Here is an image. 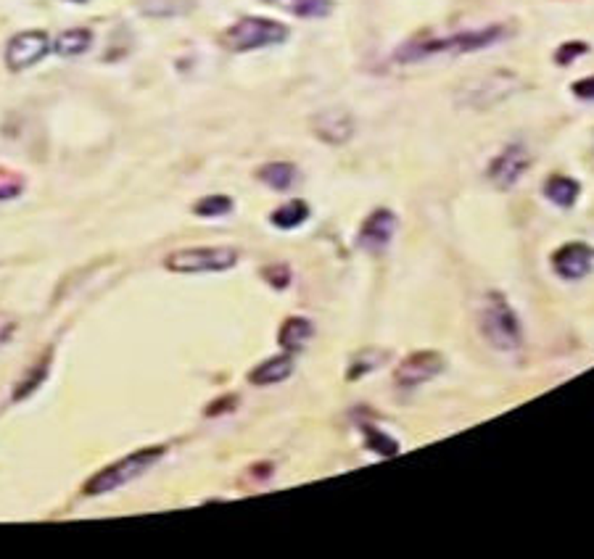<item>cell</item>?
<instances>
[{"instance_id": "cell-14", "label": "cell", "mask_w": 594, "mask_h": 559, "mask_svg": "<svg viewBox=\"0 0 594 559\" xmlns=\"http://www.w3.org/2000/svg\"><path fill=\"white\" fill-rule=\"evenodd\" d=\"M542 190H545V196L550 198L554 206H560V209H571V206L576 204L579 193H581V185H579L573 177L552 174L550 179H545Z\"/></svg>"}, {"instance_id": "cell-17", "label": "cell", "mask_w": 594, "mask_h": 559, "mask_svg": "<svg viewBox=\"0 0 594 559\" xmlns=\"http://www.w3.org/2000/svg\"><path fill=\"white\" fill-rule=\"evenodd\" d=\"M93 45V32L85 27H75V30H66L56 38L53 50L64 58H75V56H83L85 50H90Z\"/></svg>"}, {"instance_id": "cell-24", "label": "cell", "mask_w": 594, "mask_h": 559, "mask_svg": "<svg viewBox=\"0 0 594 559\" xmlns=\"http://www.w3.org/2000/svg\"><path fill=\"white\" fill-rule=\"evenodd\" d=\"M24 193V177L8 170H0V201H11Z\"/></svg>"}, {"instance_id": "cell-3", "label": "cell", "mask_w": 594, "mask_h": 559, "mask_svg": "<svg viewBox=\"0 0 594 559\" xmlns=\"http://www.w3.org/2000/svg\"><path fill=\"white\" fill-rule=\"evenodd\" d=\"M478 328H481V336L497 351H518L523 345L520 319L515 317L508 299L497 291L483 299L481 314H478Z\"/></svg>"}, {"instance_id": "cell-21", "label": "cell", "mask_w": 594, "mask_h": 559, "mask_svg": "<svg viewBox=\"0 0 594 559\" xmlns=\"http://www.w3.org/2000/svg\"><path fill=\"white\" fill-rule=\"evenodd\" d=\"M388 359V354L386 351H378V348H365L354 362H351V370H349V380H357V378H362V375H368V372H373L376 367H381V362Z\"/></svg>"}, {"instance_id": "cell-2", "label": "cell", "mask_w": 594, "mask_h": 559, "mask_svg": "<svg viewBox=\"0 0 594 559\" xmlns=\"http://www.w3.org/2000/svg\"><path fill=\"white\" fill-rule=\"evenodd\" d=\"M164 454H167L164 446L137 449V451H132V454L125 457V459L109 465V467H103V470H98V473L93 475L85 485H83V493H85V496H103V493H111V491L128 485L132 480H137L143 473H148V470L164 457Z\"/></svg>"}, {"instance_id": "cell-20", "label": "cell", "mask_w": 594, "mask_h": 559, "mask_svg": "<svg viewBox=\"0 0 594 559\" xmlns=\"http://www.w3.org/2000/svg\"><path fill=\"white\" fill-rule=\"evenodd\" d=\"M362 432H365V446H368V451H373V454H378V457H396V454H399V443H396L391 435H386L383 431H376V428H370V425H365Z\"/></svg>"}, {"instance_id": "cell-26", "label": "cell", "mask_w": 594, "mask_h": 559, "mask_svg": "<svg viewBox=\"0 0 594 559\" xmlns=\"http://www.w3.org/2000/svg\"><path fill=\"white\" fill-rule=\"evenodd\" d=\"M264 277H267L270 285H278V288H286V285L291 283V272H288V266H283V264L267 266V269H264Z\"/></svg>"}, {"instance_id": "cell-19", "label": "cell", "mask_w": 594, "mask_h": 559, "mask_svg": "<svg viewBox=\"0 0 594 559\" xmlns=\"http://www.w3.org/2000/svg\"><path fill=\"white\" fill-rule=\"evenodd\" d=\"M272 224L275 227H280V230H294L298 224H304L306 219H309V206L304 204V201H288V204H283L280 209H275L272 214Z\"/></svg>"}, {"instance_id": "cell-27", "label": "cell", "mask_w": 594, "mask_h": 559, "mask_svg": "<svg viewBox=\"0 0 594 559\" xmlns=\"http://www.w3.org/2000/svg\"><path fill=\"white\" fill-rule=\"evenodd\" d=\"M16 333V319L11 314H0V345H5Z\"/></svg>"}, {"instance_id": "cell-30", "label": "cell", "mask_w": 594, "mask_h": 559, "mask_svg": "<svg viewBox=\"0 0 594 559\" xmlns=\"http://www.w3.org/2000/svg\"><path fill=\"white\" fill-rule=\"evenodd\" d=\"M72 3H87V0H72Z\"/></svg>"}, {"instance_id": "cell-4", "label": "cell", "mask_w": 594, "mask_h": 559, "mask_svg": "<svg viewBox=\"0 0 594 559\" xmlns=\"http://www.w3.org/2000/svg\"><path fill=\"white\" fill-rule=\"evenodd\" d=\"M286 40H288V27L264 16H244L222 32V45L233 53H249Z\"/></svg>"}, {"instance_id": "cell-18", "label": "cell", "mask_w": 594, "mask_h": 559, "mask_svg": "<svg viewBox=\"0 0 594 559\" xmlns=\"http://www.w3.org/2000/svg\"><path fill=\"white\" fill-rule=\"evenodd\" d=\"M259 182H264L272 190H288L297 182V167L288 162H270L264 167H259Z\"/></svg>"}, {"instance_id": "cell-6", "label": "cell", "mask_w": 594, "mask_h": 559, "mask_svg": "<svg viewBox=\"0 0 594 559\" xmlns=\"http://www.w3.org/2000/svg\"><path fill=\"white\" fill-rule=\"evenodd\" d=\"M518 87H520V80L512 72L497 69V72H489L483 77L465 83L457 98H460V106H467V109H489V106L502 103Z\"/></svg>"}, {"instance_id": "cell-11", "label": "cell", "mask_w": 594, "mask_h": 559, "mask_svg": "<svg viewBox=\"0 0 594 559\" xmlns=\"http://www.w3.org/2000/svg\"><path fill=\"white\" fill-rule=\"evenodd\" d=\"M594 251L587 243H565L552 254V269L560 280H581L592 269Z\"/></svg>"}, {"instance_id": "cell-13", "label": "cell", "mask_w": 594, "mask_h": 559, "mask_svg": "<svg viewBox=\"0 0 594 559\" xmlns=\"http://www.w3.org/2000/svg\"><path fill=\"white\" fill-rule=\"evenodd\" d=\"M294 375V356L283 354V356H270L262 364H256L254 370L249 372V383L254 386H275L283 383Z\"/></svg>"}, {"instance_id": "cell-7", "label": "cell", "mask_w": 594, "mask_h": 559, "mask_svg": "<svg viewBox=\"0 0 594 559\" xmlns=\"http://www.w3.org/2000/svg\"><path fill=\"white\" fill-rule=\"evenodd\" d=\"M444 367H447V359L439 351H415L394 370V383L399 388L412 390V388L439 378L444 372Z\"/></svg>"}, {"instance_id": "cell-10", "label": "cell", "mask_w": 594, "mask_h": 559, "mask_svg": "<svg viewBox=\"0 0 594 559\" xmlns=\"http://www.w3.org/2000/svg\"><path fill=\"white\" fill-rule=\"evenodd\" d=\"M394 232H396V214L391 209H376L365 216V222L357 232V243H359V249L378 254L391 243Z\"/></svg>"}, {"instance_id": "cell-23", "label": "cell", "mask_w": 594, "mask_h": 559, "mask_svg": "<svg viewBox=\"0 0 594 559\" xmlns=\"http://www.w3.org/2000/svg\"><path fill=\"white\" fill-rule=\"evenodd\" d=\"M288 11H294L297 16H304V19L325 16L331 11V0H291Z\"/></svg>"}, {"instance_id": "cell-1", "label": "cell", "mask_w": 594, "mask_h": 559, "mask_svg": "<svg viewBox=\"0 0 594 559\" xmlns=\"http://www.w3.org/2000/svg\"><path fill=\"white\" fill-rule=\"evenodd\" d=\"M505 38H508V27H502V24L455 32V35H447V38H418V40L402 45L394 53V58L399 64H415V61H425V58H433V56H463V53H475V50H483L489 45H497Z\"/></svg>"}, {"instance_id": "cell-12", "label": "cell", "mask_w": 594, "mask_h": 559, "mask_svg": "<svg viewBox=\"0 0 594 559\" xmlns=\"http://www.w3.org/2000/svg\"><path fill=\"white\" fill-rule=\"evenodd\" d=\"M312 129L323 143L331 145H343L354 135V119L343 109H325L312 119Z\"/></svg>"}, {"instance_id": "cell-16", "label": "cell", "mask_w": 594, "mask_h": 559, "mask_svg": "<svg viewBox=\"0 0 594 559\" xmlns=\"http://www.w3.org/2000/svg\"><path fill=\"white\" fill-rule=\"evenodd\" d=\"M50 359H53V351H45V356H40V359L30 367V372L13 388V401H22V398L32 396L38 388H43L45 378H48V372H50Z\"/></svg>"}, {"instance_id": "cell-8", "label": "cell", "mask_w": 594, "mask_h": 559, "mask_svg": "<svg viewBox=\"0 0 594 559\" xmlns=\"http://www.w3.org/2000/svg\"><path fill=\"white\" fill-rule=\"evenodd\" d=\"M48 35L43 30H27L13 35L5 45V66L11 72H24L30 66H35L38 61H43L48 53Z\"/></svg>"}, {"instance_id": "cell-5", "label": "cell", "mask_w": 594, "mask_h": 559, "mask_svg": "<svg viewBox=\"0 0 594 559\" xmlns=\"http://www.w3.org/2000/svg\"><path fill=\"white\" fill-rule=\"evenodd\" d=\"M238 264V251L230 246H199V249H182L167 257L164 266L170 272H225Z\"/></svg>"}, {"instance_id": "cell-22", "label": "cell", "mask_w": 594, "mask_h": 559, "mask_svg": "<svg viewBox=\"0 0 594 559\" xmlns=\"http://www.w3.org/2000/svg\"><path fill=\"white\" fill-rule=\"evenodd\" d=\"M193 212L199 216H207V219L230 214L233 212V198H227V196H207V198H201L193 206Z\"/></svg>"}, {"instance_id": "cell-15", "label": "cell", "mask_w": 594, "mask_h": 559, "mask_svg": "<svg viewBox=\"0 0 594 559\" xmlns=\"http://www.w3.org/2000/svg\"><path fill=\"white\" fill-rule=\"evenodd\" d=\"M312 333H315V328L306 317H288L278 330V344L283 345V351L294 354V351H301L306 345Z\"/></svg>"}, {"instance_id": "cell-29", "label": "cell", "mask_w": 594, "mask_h": 559, "mask_svg": "<svg viewBox=\"0 0 594 559\" xmlns=\"http://www.w3.org/2000/svg\"><path fill=\"white\" fill-rule=\"evenodd\" d=\"M235 406V396H225V398H219V401H214L207 406V417H217V415H225V412H230Z\"/></svg>"}, {"instance_id": "cell-28", "label": "cell", "mask_w": 594, "mask_h": 559, "mask_svg": "<svg viewBox=\"0 0 594 559\" xmlns=\"http://www.w3.org/2000/svg\"><path fill=\"white\" fill-rule=\"evenodd\" d=\"M573 95L581 98V100H594V74L592 77L579 80V83H573Z\"/></svg>"}, {"instance_id": "cell-9", "label": "cell", "mask_w": 594, "mask_h": 559, "mask_svg": "<svg viewBox=\"0 0 594 559\" xmlns=\"http://www.w3.org/2000/svg\"><path fill=\"white\" fill-rule=\"evenodd\" d=\"M531 167V156L520 143H512L505 151H500V156H494V162L489 164V182L500 190H510L512 185H518V179L526 174Z\"/></svg>"}, {"instance_id": "cell-25", "label": "cell", "mask_w": 594, "mask_h": 559, "mask_svg": "<svg viewBox=\"0 0 594 559\" xmlns=\"http://www.w3.org/2000/svg\"><path fill=\"white\" fill-rule=\"evenodd\" d=\"M587 53V43H563L557 48V53H554V61L560 64V66H568L571 61H576L579 56H584Z\"/></svg>"}]
</instances>
